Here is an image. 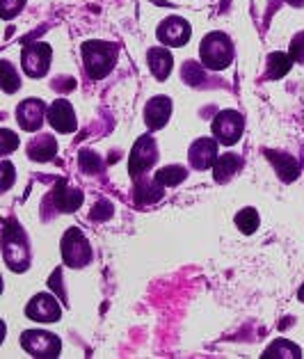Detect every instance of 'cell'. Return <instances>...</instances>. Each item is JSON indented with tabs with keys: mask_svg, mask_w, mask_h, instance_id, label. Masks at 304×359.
Segmentation results:
<instances>
[{
	"mask_svg": "<svg viewBox=\"0 0 304 359\" xmlns=\"http://www.w3.org/2000/svg\"><path fill=\"white\" fill-rule=\"evenodd\" d=\"M21 348L28 353L30 357H39V359H53L60 357V350L62 344L55 334L50 332H41V330H28L21 334Z\"/></svg>",
	"mask_w": 304,
	"mask_h": 359,
	"instance_id": "obj_4",
	"label": "cell"
},
{
	"mask_svg": "<svg viewBox=\"0 0 304 359\" xmlns=\"http://www.w3.org/2000/svg\"><path fill=\"white\" fill-rule=\"evenodd\" d=\"M46 115L48 112L41 99H25L23 103H19V108H16V121H19V126L23 130H28V133L39 130Z\"/></svg>",
	"mask_w": 304,
	"mask_h": 359,
	"instance_id": "obj_11",
	"label": "cell"
},
{
	"mask_svg": "<svg viewBox=\"0 0 304 359\" xmlns=\"http://www.w3.org/2000/svg\"><path fill=\"white\" fill-rule=\"evenodd\" d=\"M263 357H302V350L298 346H293L291 341L286 339H277L275 344L265 350Z\"/></svg>",
	"mask_w": 304,
	"mask_h": 359,
	"instance_id": "obj_23",
	"label": "cell"
},
{
	"mask_svg": "<svg viewBox=\"0 0 304 359\" xmlns=\"http://www.w3.org/2000/svg\"><path fill=\"white\" fill-rule=\"evenodd\" d=\"M291 57L295 60V62L304 65V32L295 34L293 41H291Z\"/></svg>",
	"mask_w": 304,
	"mask_h": 359,
	"instance_id": "obj_29",
	"label": "cell"
},
{
	"mask_svg": "<svg viewBox=\"0 0 304 359\" xmlns=\"http://www.w3.org/2000/svg\"><path fill=\"white\" fill-rule=\"evenodd\" d=\"M76 87V81L74 78H57V81L53 83V90H60V92H69Z\"/></svg>",
	"mask_w": 304,
	"mask_h": 359,
	"instance_id": "obj_33",
	"label": "cell"
},
{
	"mask_svg": "<svg viewBox=\"0 0 304 359\" xmlns=\"http://www.w3.org/2000/svg\"><path fill=\"white\" fill-rule=\"evenodd\" d=\"M298 297L304 302V284H302V288H300V293H298Z\"/></svg>",
	"mask_w": 304,
	"mask_h": 359,
	"instance_id": "obj_35",
	"label": "cell"
},
{
	"mask_svg": "<svg viewBox=\"0 0 304 359\" xmlns=\"http://www.w3.org/2000/svg\"><path fill=\"white\" fill-rule=\"evenodd\" d=\"M186 177H188L186 168H181V165H167V168L156 172L153 181L160 183L163 188H174V186H179V183H184Z\"/></svg>",
	"mask_w": 304,
	"mask_h": 359,
	"instance_id": "obj_21",
	"label": "cell"
},
{
	"mask_svg": "<svg viewBox=\"0 0 304 359\" xmlns=\"http://www.w3.org/2000/svg\"><path fill=\"white\" fill-rule=\"evenodd\" d=\"M78 163H81V170L85 174L101 172V158H99V154H94V151H81V156H78Z\"/></svg>",
	"mask_w": 304,
	"mask_h": 359,
	"instance_id": "obj_26",
	"label": "cell"
},
{
	"mask_svg": "<svg viewBox=\"0 0 304 359\" xmlns=\"http://www.w3.org/2000/svg\"><path fill=\"white\" fill-rule=\"evenodd\" d=\"M240 168H242V158L238 154H222L213 165V179L217 183H227L233 179V174L240 172Z\"/></svg>",
	"mask_w": 304,
	"mask_h": 359,
	"instance_id": "obj_19",
	"label": "cell"
},
{
	"mask_svg": "<svg viewBox=\"0 0 304 359\" xmlns=\"http://www.w3.org/2000/svg\"><path fill=\"white\" fill-rule=\"evenodd\" d=\"M57 154V142L53 135H37L28 144V158L37 163H46Z\"/></svg>",
	"mask_w": 304,
	"mask_h": 359,
	"instance_id": "obj_18",
	"label": "cell"
},
{
	"mask_svg": "<svg viewBox=\"0 0 304 359\" xmlns=\"http://www.w3.org/2000/svg\"><path fill=\"white\" fill-rule=\"evenodd\" d=\"M265 158L275 165L277 177H279L284 183H293L295 179L300 177V165H298V161H295L291 154L270 151V149H268V151H265Z\"/></svg>",
	"mask_w": 304,
	"mask_h": 359,
	"instance_id": "obj_15",
	"label": "cell"
},
{
	"mask_svg": "<svg viewBox=\"0 0 304 359\" xmlns=\"http://www.w3.org/2000/svg\"><path fill=\"white\" fill-rule=\"evenodd\" d=\"M25 7V0H0V12H3V19L10 21L16 14Z\"/></svg>",
	"mask_w": 304,
	"mask_h": 359,
	"instance_id": "obj_28",
	"label": "cell"
},
{
	"mask_svg": "<svg viewBox=\"0 0 304 359\" xmlns=\"http://www.w3.org/2000/svg\"><path fill=\"white\" fill-rule=\"evenodd\" d=\"M21 87V81H19V74H16V69L12 67V62H7L3 60V90L7 94H14L16 90Z\"/></svg>",
	"mask_w": 304,
	"mask_h": 359,
	"instance_id": "obj_25",
	"label": "cell"
},
{
	"mask_svg": "<svg viewBox=\"0 0 304 359\" xmlns=\"http://www.w3.org/2000/svg\"><path fill=\"white\" fill-rule=\"evenodd\" d=\"M50 199L55 201V208H60L62 213H74L76 208H81L85 197L78 188H71V186H67L64 181H60L57 188L53 190V195H50Z\"/></svg>",
	"mask_w": 304,
	"mask_h": 359,
	"instance_id": "obj_16",
	"label": "cell"
},
{
	"mask_svg": "<svg viewBox=\"0 0 304 359\" xmlns=\"http://www.w3.org/2000/svg\"><path fill=\"white\" fill-rule=\"evenodd\" d=\"M46 119L55 130H60V133H74V130L78 128L76 112L67 99H55L53 103H50Z\"/></svg>",
	"mask_w": 304,
	"mask_h": 359,
	"instance_id": "obj_13",
	"label": "cell"
},
{
	"mask_svg": "<svg viewBox=\"0 0 304 359\" xmlns=\"http://www.w3.org/2000/svg\"><path fill=\"white\" fill-rule=\"evenodd\" d=\"M3 257L5 264L14 273H25L30 266V248L25 241V233L21 229V224H14L12 220L7 222L3 229Z\"/></svg>",
	"mask_w": 304,
	"mask_h": 359,
	"instance_id": "obj_1",
	"label": "cell"
},
{
	"mask_svg": "<svg viewBox=\"0 0 304 359\" xmlns=\"http://www.w3.org/2000/svg\"><path fill=\"white\" fill-rule=\"evenodd\" d=\"M112 215V204L110 201H99L97 208H92V213H90V220H106V217Z\"/></svg>",
	"mask_w": 304,
	"mask_h": 359,
	"instance_id": "obj_30",
	"label": "cell"
},
{
	"mask_svg": "<svg viewBox=\"0 0 304 359\" xmlns=\"http://www.w3.org/2000/svg\"><path fill=\"white\" fill-rule=\"evenodd\" d=\"M190 34H193V28H190V23L186 19H181V16H170V19H165L158 25V30H156L158 41L172 48L186 46Z\"/></svg>",
	"mask_w": 304,
	"mask_h": 359,
	"instance_id": "obj_9",
	"label": "cell"
},
{
	"mask_svg": "<svg viewBox=\"0 0 304 359\" xmlns=\"http://www.w3.org/2000/svg\"><path fill=\"white\" fill-rule=\"evenodd\" d=\"M188 158H190V165H193L195 170H208L213 168L220 158V154H217V140L215 137H199L193 142L188 151Z\"/></svg>",
	"mask_w": 304,
	"mask_h": 359,
	"instance_id": "obj_12",
	"label": "cell"
},
{
	"mask_svg": "<svg viewBox=\"0 0 304 359\" xmlns=\"http://www.w3.org/2000/svg\"><path fill=\"white\" fill-rule=\"evenodd\" d=\"M295 60L291 57V53H270L268 55V72H265V78L268 81H279L286 74L291 72Z\"/></svg>",
	"mask_w": 304,
	"mask_h": 359,
	"instance_id": "obj_20",
	"label": "cell"
},
{
	"mask_svg": "<svg viewBox=\"0 0 304 359\" xmlns=\"http://www.w3.org/2000/svg\"><path fill=\"white\" fill-rule=\"evenodd\" d=\"M233 222H236V226L242 231V233H254L258 229V213L256 208H242V211L236 213V217H233Z\"/></svg>",
	"mask_w": 304,
	"mask_h": 359,
	"instance_id": "obj_22",
	"label": "cell"
},
{
	"mask_svg": "<svg viewBox=\"0 0 304 359\" xmlns=\"http://www.w3.org/2000/svg\"><path fill=\"white\" fill-rule=\"evenodd\" d=\"M202 65L211 72H222L233 62V41L224 32H208L199 43Z\"/></svg>",
	"mask_w": 304,
	"mask_h": 359,
	"instance_id": "obj_3",
	"label": "cell"
},
{
	"mask_svg": "<svg viewBox=\"0 0 304 359\" xmlns=\"http://www.w3.org/2000/svg\"><path fill=\"white\" fill-rule=\"evenodd\" d=\"M172 115V101L170 96H153L144 106V124L151 130H158L170 121Z\"/></svg>",
	"mask_w": 304,
	"mask_h": 359,
	"instance_id": "obj_14",
	"label": "cell"
},
{
	"mask_svg": "<svg viewBox=\"0 0 304 359\" xmlns=\"http://www.w3.org/2000/svg\"><path fill=\"white\" fill-rule=\"evenodd\" d=\"M156 158H158V149H156L153 137L151 135H142L133 144V149H130V156H128V174L137 181L146 170L153 168Z\"/></svg>",
	"mask_w": 304,
	"mask_h": 359,
	"instance_id": "obj_7",
	"label": "cell"
},
{
	"mask_svg": "<svg viewBox=\"0 0 304 359\" xmlns=\"http://www.w3.org/2000/svg\"><path fill=\"white\" fill-rule=\"evenodd\" d=\"M50 57H53V48L43 41H34L23 48L21 67L30 78H43L50 69Z\"/></svg>",
	"mask_w": 304,
	"mask_h": 359,
	"instance_id": "obj_8",
	"label": "cell"
},
{
	"mask_svg": "<svg viewBox=\"0 0 304 359\" xmlns=\"http://www.w3.org/2000/svg\"><path fill=\"white\" fill-rule=\"evenodd\" d=\"M286 3H291L293 7H302V5H304V0H286Z\"/></svg>",
	"mask_w": 304,
	"mask_h": 359,
	"instance_id": "obj_34",
	"label": "cell"
},
{
	"mask_svg": "<svg viewBox=\"0 0 304 359\" xmlns=\"http://www.w3.org/2000/svg\"><path fill=\"white\" fill-rule=\"evenodd\" d=\"M83 62L85 72L92 81L106 78L117 62V46L108 41H87L83 43Z\"/></svg>",
	"mask_w": 304,
	"mask_h": 359,
	"instance_id": "obj_2",
	"label": "cell"
},
{
	"mask_svg": "<svg viewBox=\"0 0 304 359\" xmlns=\"http://www.w3.org/2000/svg\"><path fill=\"white\" fill-rule=\"evenodd\" d=\"M25 316L37 323H57L62 318V306L55 302L53 295L39 293L28 302V306H25Z\"/></svg>",
	"mask_w": 304,
	"mask_h": 359,
	"instance_id": "obj_10",
	"label": "cell"
},
{
	"mask_svg": "<svg viewBox=\"0 0 304 359\" xmlns=\"http://www.w3.org/2000/svg\"><path fill=\"white\" fill-rule=\"evenodd\" d=\"M3 192L5 190H10V186H12V181H14V168H12V163H3Z\"/></svg>",
	"mask_w": 304,
	"mask_h": 359,
	"instance_id": "obj_32",
	"label": "cell"
},
{
	"mask_svg": "<svg viewBox=\"0 0 304 359\" xmlns=\"http://www.w3.org/2000/svg\"><path fill=\"white\" fill-rule=\"evenodd\" d=\"M16 147H19V135H14L12 130H7V128L0 130V154L3 156L12 154Z\"/></svg>",
	"mask_w": 304,
	"mask_h": 359,
	"instance_id": "obj_27",
	"label": "cell"
},
{
	"mask_svg": "<svg viewBox=\"0 0 304 359\" xmlns=\"http://www.w3.org/2000/svg\"><path fill=\"white\" fill-rule=\"evenodd\" d=\"M62 259L71 268H85L92 264V245L81 229H69L62 238Z\"/></svg>",
	"mask_w": 304,
	"mask_h": 359,
	"instance_id": "obj_5",
	"label": "cell"
},
{
	"mask_svg": "<svg viewBox=\"0 0 304 359\" xmlns=\"http://www.w3.org/2000/svg\"><path fill=\"white\" fill-rule=\"evenodd\" d=\"M204 65L199 62H186L184 69H181V78L188 83V85H202L206 81V74H204Z\"/></svg>",
	"mask_w": 304,
	"mask_h": 359,
	"instance_id": "obj_24",
	"label": "cell"
},
{
	"mask_svg": "<svg viewBox=\"0 0 304 359\" xmlns=\"http://www.w3.org/2000/svg\"><path fill=\"white\" fill-rule=\"evenodd\" d=\"M213 135L220 144H236L242 137V130H245V117L240 115L238 110H222L220 115L213 119Z\"/></svg>",
	"mask_w": 304,
	"mask_h": 359,
	"instance_id": "obj_6",
	"label": "cell"
},
{
	"mask_svg": "<svg viewBox=\"0 0 304 359\" xmlns=\"http://www.w3.org/2000/svg\"><path fill=\"white\" fill-rule=\"evenodd\" d=\"M146 62H149V69L151 74L158 78V81H165L170 74H172V53L165 46H156V48H149V53H146Z\"/></svg>",
	"mask_w": 304,
	"mask_h": 359,
	"instance_id": "obj_17",
	"label": "cell"
},
{
	"mask_svg": "<svg viewBox=\"0 0 304 359\" xmlns=\"http://www.w3.org/2000/svg\"><path fill=\"white\" fill-rule=\"evenodd\" d=\"M62 275H60V270H55L53 275H50V288H53V291H57V297L60 300H62L64 304H67V293H64V288H62V279H60Z\"/></svg>",
	"mask_w": 304,
	"mask_h": 359,
	"instance_id": "obj_31",
	"label": "cell"
}]
</instances>
